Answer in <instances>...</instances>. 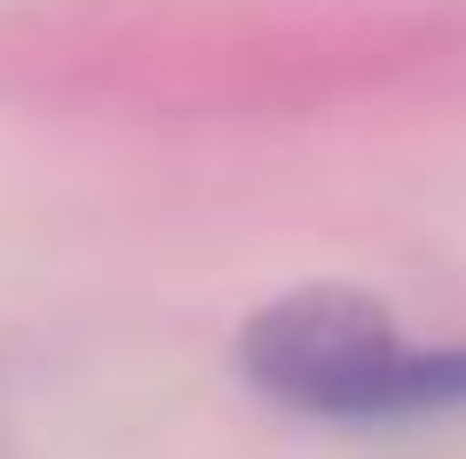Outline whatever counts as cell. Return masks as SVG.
Instances as JSON below:
<instances>
[{
  "label": "cell",
  "instance_id": "1",
  "mask_svg": "<svg viewBox=\"0 0 466 459\" xmlns=\"http://www.w3.org/2000/svg\"><path fill=\"white\" fill-rule=\"evenodd\" d=\"M237 365L264 399L311 419L385 425L466 413V344H412L392 311L351 284L270 297L237 338Z\"/></svg>",
  "mask_w": 466,
  "mask_h": 459
}]
</instances>
